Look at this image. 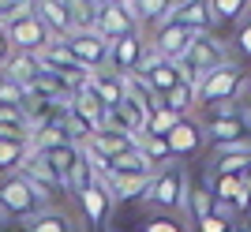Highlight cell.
I'll list each match as a JSON object with an SVG mask.
<instances>
[{
    "label": "cell",
    "mask_w": 251,
    "mask_h": 232,
    "mask_svg": "<svg viewBox=\"0 0 251 232\" xmlns=\"http://www.w3.org/2000/svg\"><path fill=\"white\" fill-rule=\"evenodd\" d=\"M244 86H248V71H244L240 64H221L218 71H210L199 79L195 86V105L202 109H218V105H236V97L244 94Z\"/></svg>",
    "instance_id": "6da1fadb"
},
{
    "label": "cell",
    "mask_w": 251,
    "mask_h": 232,
    "mask_svg": "<svg viewBox=\"0 0 251 232\" xmlns=\"http://www.w3.org/2000/svg\"><path fill=\"white\" fill-rule=\"evenodd\" d=\"M42 210H49V199H45L34 184H26L19 172H11V176L0 180V217L26 225L30 217H38Z\"/></svg>",
    "instance_id": "7a4b0ae2"
},
{
    "label": "cell",
    "mask_w": 251,
    "mask_h": 232,
    "mask_svg": "<svg viewBox=\"0 0 251 232\" xmlns=\"http://www.w3.org/2000/svg\"><path fill=\"white\" fill-rule=\"evenodd\" d=\"M180 71H184V83H195L199 86L202 75L218 71L221 64H229V49L214 38V34H191L188 49H184V56H180Z\"/></svg>",
    "instance_id": "3957f363"
},
{
    "label": "cell",
    "mask_w": 251,
    "mask_h": 232,
    "mask_svg": "<svg viewBox=\"0 0 251 232\" xmlns=\"http://www.w3.org/2000/svg\"><path fill=\"white\" fill-rule=\"evenodd\" d=\"M188 199H191V187H188V180H184V172H180L176 165L157 169L154 176H150V184H147V195H143V202L157 213L188 210Z\"/></svg>",
    "instance_id": "277c9868"
},
{
    "label": "cell",
    "mask_w": 251,
    "mask_h": 232,
    "mask_svg": "<svg viewBox=\"0 0 251 232\" xmlns=\"http://www.w3.org/2000/svg\"><path fill=\"white\" fill-rule=\"evenodd\" d=\"M206 113L210 120L202 124V135H206V142H214V150L251 142V116H244L236 105H218V109H206Z\"/></svg>",
    "instance_id": "5b68a950"
},
{
    "label": "cell",
    "mask_w": 251,
    "mask_h": 232,
    "mask_svg": "<svg viewBox=\"0 0 251 232\" xmlns=\"http://www.w3.org/2000/svg\"><path fill=\"white\" fill-rule=\"evenodd\" d=\"M64 45L72 49V56L83 64L86 71H105V68H109L113 42H109V38H101L98 30H75L72 38H64Z\"/></svg>",
    "instance_id": "8992f818"
},
{
    "label": "cell",
    "mask_w": 251,
    "mask_h": 232,
    "mask_svg": "<svg viewBox=\"0 0 251 232\" xmlns=\"http://www.w3.org/2000/svg\"><path fill=\"white\" fill-rule=\"evenodd\" d=\"M4 34H8V42H11V49L15 53H42L45 45L52 42L49 38V30L42 26V19L38 15H15V19H4Z\"/></svg>",
    "instance_id": "52a82bcc"
},
{
    "label": "cell",
    "mask_w": 251,
    "mask_h": 232,
    "mask_svg": "<svg viewBox=\"0 0 251 232\" xmlns=\"http://www.w3.org/2000/svg\"><path fill=\"white\" fill-rule=\"evenodd\" d=\"M75 202H79V210H83V217H86L90 229H101V225H109V217H113V191H109L105 176H94V184H90Z\"/></svg>",
    "instance_id": "ba28073f"
},
{
    "label": "cell",
    "mask_w": 251,
    "mask_h": 232,
    "mask_svg": "<svg viewBox=\"0 0 251 232\" xmlns=\"http://www.w3.org/2000/svg\"><path fill=\"white\" fill-rule=\"evenodd\" d=\"M94 30L101 34V38H109V42H120V38L139 34V19L131 15L127 4H101V8H98Z\"/></svg>",
    "instance_id": "9c48e42d"
},
{
    "label": "cell",
    "mask_w": 251,
    "mask_h": 232,
    "mask_svg": "<svg viewBox=\"0 0 251 232\" xmlns=\"http://www.w3.org/2000/svg\"><path fill=\"white\" fill-rule=\"evenodd\" d=\"M147 56H150V49H147V42H143L139 34L120 38V42H113V53H109V71H116L120 79H127V75L143 71Z\"/></svg>",
    "instance_id": "30bf717a"
},
{
    "label": "cell",
    "mask_w": 251,
    "mask_h": 232,
    "mask_svg": "<svg viewBox=\"0 0 251 232\" xmlns=\"http://www.w3.org/2000/svg\"><path fill=\"white\" fill-rule=\"evenodd\" d=\"M19 176L26 180V184H34V187L42 191L45 199H52V195H60V191H64L60 172H56L49 161H45L42 150H30V154H26V161L19 165Z\"/></svg>",
    "instance_id": "8fae6325"
},
{
    "label": "cell",
    "mask_w": 251,
    "mask_h": 232,
    "mask_svg": "<svg viewBox=\"0 0 251 232\" xmlns=\"http://www.w3.org/2000/svg\"><path fill=\"white\" fill-rule=\"evenodd\" d=\"M143 79H147V86L154 90V97H165L173 86L184 83V71H180V64L176 60H165V56H147V64H143Z\"/></svg>",
    "instance_id": "7c38bea8"
},
{
    "label": "cell",
    "mask_w": 251,
    "mask_h": 232,
    "mask_svg": "<svg viewBox=\"0 0 251 232\" xmlns=\"http://www.w3.org/2000/svg\"><path fill=\"white\" fill-rule=\"evenodd\" d=\"M206 191L214 195V202H221V206H229L236 213V221L251 210V199H248V191H244V176H210Z\"/></svg>",
    "instance_id": "4fadbf2b"
},
{
    "label": "cell",
    "mask_w": 251,
    "mask_h": 232,
    "mask_svg": "<svg viewBox=\"0 0 251 232\" xmlns=\"http://www.w3.org/2000/svg\"><path fill=\"white\" fill-rule=\"evenodd\" d=\"M173 23H180L184 30L191 34H210L214 30V11H210V0H176V8L169 15Z\"/></svg>",
    "instance_id": "5bb4252c"
},
{
    "label": "cell",
    "mask_w": 251,
    "mask_h": 232,
    "mask_svg": "<svg viewBox=\"0 0 251 232\" xmlns=\"http://www.w3.org/2000/svg\"><path fill=\"white\" fill-rule=\"evenodd\" d=\"M34 15L42 19V26L49 30V38H56V42H64V38L75 34L72 15H68V4H64V0H34Z\"/></svg>",
    "instance_id": "9a60e30c"
},
{
    "label": "cell",
    "mask_w": 251,
    "mask_h": 232,
    "mask_svg": "<svg viewBox=\"0 0 251 232\" xmlns=\"http://www.w3.org/2000/svg\"><path fill=\"white\" fill-rule=\"evenodd\" d=\"M188 42H191V30H184L180 23L165 19L161 26H157V34H154L150 53H154V56H165V60H180L184 49H188Z\"/></svg>",
    "instance_id": "2e32d148"
},
{
    "label": "cell",
    "mask_w": 251,
    "mask_h": 232,
    "mask_svg": "<svg viewBox=\"0 0 251 232\" xmlns=\"http://www.w3.org/2000/svg\"><path fill=\"white\" fill-rule=\"evenodd\" d=\"M165 142H169V158H188V154H195V150L206 142V135H202V124H195V120L184 116L165 135Z\"/></svg>",
    "instance_id": "e0dca14e"
},
{
    "label": "cell",
    "mask_w": 251,
    "mask_h": 232,
    "mask_svg": "<svg viewBox=\"0 0 251 232\" xmlns=\"http://www.w3.org/2000/svg\"><path fill=\"white\" fill-rule=\"evenodd\" d=\"M86 90L101 101L105 113H109V109H116V105L127 97V83H124L116 71H94V75H90V83H86Z\"/></svg>",
    "instance_id": "ac0fdd59"
},
{
    "label": "cell",
    "mask_w": 251,
    "mask_h": 232,
    "mask_svg": "<svg viewBox=\"0 0 251 232\" xmlns=\"http://www.w3.org/2000/svg\"><path fill=\"white\" fill-rule=\"evenodd\" d=\"M214 176H244L251 169V142H236V146H221L210 161Z\"/></svg>",
    "instance_id": "d6986e66"
},
{
    "label": "cell",
    "mask_w": 251,
    "mask_h": 232,
    "mask_svg": "<svg viewBox=\"0 0 251 232\" xmlns=\"http://www.w3.org/2000/svg\"><path fill=\"white\" fill-rule=\"evenodd\" d=\"M154 161H147V154L139 146L124 150L120 158H113L109 165H105V176H154Z\"/></svg>",
    "instance_id": "ffe728a7"
},
{
    "label": "cell",
    "mask_w": 251,
    "mask_h": 232,
    "mask_svg": "<svg viewBox=\"0 0 251 232\" xmlns=\"http://www.w3.org/2000/svg\"><path fill=\"white\" fill-rule=\"evenodd\" d=\"M0 71L8 75L11 83H19L23 90H30L34 79H38V71H42V64H38V56H34V53H11V60L4 64Z\"/></svg>",
    "instance_id": "44dd1931"
},
{
    "label": "cell",
    "mask_w": 251,
    "mask_h": 232,
    "mask_svg": "<svg viewBox=\"0 0 251 232\" xmlns=\"http://www.w3.org/2000/svg\"><path fill=\"white\" fill-rule=\"evenodd\" d=\"M19 232H79V225L72 221V213L52 210V206H49V210H42L38 217H30Z\"/></svg>",
    "instance_id": "7402d4cb"
},
{
    "label": "cell",
    "mask_w": 251,
    "mask_h": 232,
    "mask_svg": "<svg viewBox=\"0 0 251 232\" xmlns=\"http://www.w3.org/2000/svg\"><path fill=\"white\" fill-rule=\"evenodd\" d=\"M30 150H34L30 139H0V172H4V176L19 172V165L26 161Z\"/></svg>",
    "instance_id": "603a6c76"
},
{
    "label": "cell",
    "mask_w": 251,
    "mask_h": 232,
    "mask_svg": "<svg viewBox=\"0 0 251 232\" xmlns=\"http://www.w3.org/2000/svg\"><path fill=\"white\" fill-rule=\"evenodd\" d=\"M109 191H113V202H135L147 195L150 176H105Z\"/></svg>",
    "instance_id": "cb8c5ba5"
},
{
    "label": "cell",
    "mask_w": 251,
    "mask_h": 232,
    "mask_svg": "<svg viewBox=\"0 0 251 232\" xmlns=\"http://www.w3.org/2000/svg\"><path fill=\"white\" fill-rule=\"evenodd\" d=\"M127 8H131V15H135L139 23H161L173 15V8H176V0H127Z\"/></svg>",
    "instance_id": "d4e9b609"
},
{
    "label": "cell",
    "mask_w": 251,
    "mask_h": 232,
    "mask_svg": "<svg viewBox=\"0 0 251 232\" xmlns=\"http://www.w3.org/2000/svg\"><path fill=\"white\" fill-rule=\"evenodd\" d=\"M94 165H90V161L83 158V154H79V158H75V165L68 172H64V191H68V195H72V199H79V195H83L86 187H90V184H94Z\"/></svg>",
    "instance_id": "484cf974"
},
{
    "label": "cell",
    "mask_w": 251,
    "mask_h": 232,
    "mask_svg": "<svg viewBox=\"0 0 251 232\" xmlns=\"http://www.w3.org/2000/svg\"><path fill=\"white\" fill-rule=\"evenodd\" d=\"M157 105H165L169 113L184 116L191 105H195V83H180V86H173L165 97H157Z\"/></svg>",
    "instance_id": "4316f807"
},
{
    "label": "cell",
    "mask_w": 251,
    "mask_h": 232,
    "mask_svg": "<svg viewBox=\"0 0 251 232\" xmlns=\"http://www.w3.org/2000/svg\"><path fill=\"white\" fill-rule=\"evenodd\" d=\"M180 120H184V116L169 113L165 105H154V109H150V116H147V131H143V135H157V139H165L169 131L180 124Z\"/></svg>",
    "instance_id": "83f0119b"
},
{
    "label": "cell",
    "mask_w": 251,
    "mask_h": 232,
    "mask_svg": "<svg viewBox=\"0 0 251 232\" xmlns=\"http://www.w3.org/2000/svg\"><path fill=\"white\" fill-rule=\"evenodd\" d=\"M64 4H68V15H72L75 30H94V23H98V4L94 0H64Z\"/></svg>",
    "instance_id": "f1b7e54d"
},
{
    "label": "cell",
    "mask_w": 251,
    "mask_h": 232,
    "mask_svg": "<svg viewBox=\"0 0 251 232\" xmlns=\"http://www.w3.org/2000/svg\"><path fill=\"white\" fill-rule=\"evenodd\" d=\"M0 139H30V124L19 109H0Z\"/></svg>",
    "instance_id": "f546056e"
},
{
    "label": "cell",
    "mask_w": 251,
    "mask_h": 232,
    "mask_svg": "<svg viewBox=\"0 0 251 232\" xmlns=\"http://www.w3.org/2000/svg\"><path fill=\"white\" fill-rule=\"evenodd\" d=\"M45 154V161H49L52 169L60 172V180H64V172L75 165V158L83 154V146H75V142H64V146H52V150H42Z\"/></svg>",
    "instance_id": "4dcf8cb0"
},
{
    "label": "cell",
    "mask_w": 251,
    "mask_h": 232,
    "mask_svg": "<svg viewBox=\"0 0 251 232\" xmlns=\"http://www.w3.org/2000/svg\"><path fill=\"white\" fill-rule=\"evenodd\" d=\"M214 23H236L244 11H251V0H210Z\"/></svg>",
    "instance_id": "1f68e13d"
},
{
    "label": "cell",
    "mask_w": 251,
    "mask_h": 232,
    "mask_svg": "<svg viewBox=\"0 0 251 232\" xmlns=\"http://www.w3.org/2000/svg\"><path fill=\"white\" fill-rule=\"evenodd\" d=\"M135 146L147 154V161H154V169H161L165 161H173V158H169V142H165V139H157V135H143Z\"/></svg>",
    "instance_id": "d6a6232c"
},
{
    "label": "cell",
    "mask_w": 251,
    "mask_h": 232,
    "mask_svg": "<svg viewBox=\"0 0 251 232\" xmlns=\"http://www.w3.org/2000/svg\"><path fill=\"white\" fill-rule=\"evenodd\" d=\"M23 97H26V90H23L19 83H11L8 75L0 71V109H19Z\"/></svg>",
    "instance_id": "836d02e7"
},
{
    "label": "cell",
    "mask_w": 251,
    "mask_h": 232,
    "mask_svg": "<svg viewBox=\"0 0 251 232\" xmlns=\"http://www.w3.org/2000/svg\"><path fill=\"white\" fill-rule=\"evenodd\" d=\"M143 232H188V225L173 213H154V217L143 221Z\"/></svg>",
    "instance_id": "e575fe53"
},
{
    "label": "cell",
    "mask_w": 251,
    "mask_h": 232,
    "mask_svg": "<svg viewBox=\"0 0 251 232\" xmlns=\"http://www.w3.org/2000/svg\"><path fill=\"white\" fill-rule=\"evenodd\" d=\"M188 213H191V221H202V217H210V213H214V195H210V191H191Z\"/></svg>",
    "instance_id": "d590c367"
},
{
    "label": "cell",
    "mask_w": 251,
    "mask_h": 232,
    "mask_svg": "<svg viewBox=\"0 0 251 232\" xmlns=\"http://www.w3.org/2000/svg\"><path fill=\"white\" fill-rule=\"evenodd\" d=\"M229 229H232V221H225V217H218V213L195 221V232H229Z\"/></svg>",
    "instance_id": "8d00e7d4"
},
{
    "label": "cell",
    "mask_w": 251,
    "mask_h": 232,
    "mask_svg": "<svg viewBox=\"0 0 251 232\" xmlns=\"http://www.w3.org/2000/svg\"><path fill=\"white\" fill-rule=\"evenodd\" d=\"M236 49H240L244 56H251V26H248V23H244L240 34H236Z\"/></svg>",
    "instance_id": "74e56055"
},
{
    "label": "cell",
    "mask_w": 251,
    "mask_h": 232,
    "mask_svg": "<svg viewBox=\"0 0 251 232\" xmlns=\"http://www.w3.org/2000/svg\"><path fill=\"white\" fill-rule=\"evenodd\" d=\"M11 53H15V49H11V42H8V34H4V23H0V68H4V64L11 60Z\"/></svg>",
    "instance_id": "f35d334b"
},
{
    "label": "cell",
    "mask_w": 251,
    "mask_h": 232,
    "mask_svg": "<svg viewBox=\"0 0 251 232\" xmlns=\"http://www.w3.org/2000/svg\"><path fill=\"white\" fill-rule=\"evenodd\" d=\"M0 232H15V225H11L8 217H0Z\"/></svg>",
    "instance_id": "ab89813d"
},
{
    "label": "cell",
    "mask_w": 251,
    "mask_h": 232,
    "mask_svg": "<svg viewBox=\"0 0 251 232\" xmlns=\"http://www.w3.org/2000/svg\"><path fill=\"white\" fill-rule=\"evenodd\" d=\"M244 191H248V199H251V169L244 172Z\"/></svg>",
    "instance_id": "60d3db41"
},
{
    "label": "cell",
    "mask_w": 251,
    "mask_h": 232,
    "mask_svg": "<svg viewBox=\"0 0 251 232\" xmlns=\"http://www.w3.org/2000/svg\"><path fill=\"white\" fill-rule=\"evenodd\" d=\"M229 232H251V225H240V221H236V225H232Z\"/></svg>",
    "instance_id": "b9f144b4"
},
{
    "label": "cell",
    "mask_w": 251,
    "mask_h": 232,
    "mask_svg": "<svg viewBox=\"0 0 251 232\" xmlns=\"http://www.w3.org/2000/svg\"><path fill=\"white\" fill-rule=\"evenodd\" d=\"M0 23H4V0H0Z\"/></svg>",
    "instance_id": "7bdbcfd3"
},
{
    "label": "cell",
    "mask_w": 251,
    "mask_h": 232,
    "mask_svg": "<svg viewBox=\"0 0 251 232\" xmlns=\"http://www.w3.org/2000/svg\"><path fill=\"white\" fill-rule=\"evenodd\" d=\"M248 26H251V11H248Z\"/></svg>",
    "instance_id": "ee69618b"
},
{
    "label": "cell",
    "mask_w": 251,
    "mask_h": 232,
    "mask_svg": "<svg viewBox=\"0 0 251 232\" xmlns=\"http://www.w3.org/2000/svg\"><path fill=\"white\" fill-rule=\"evenodd\" d=\"M4 4H8V0H4Z\"/></svg>",
    "instance_id": "f6af8a7d"
}]
</instances>
